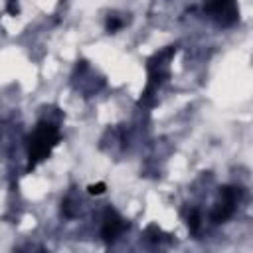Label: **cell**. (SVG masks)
<instances>
[{"label":"cell","mask_w":253,"mask_h":253,"mask_svg":"<svg viewBox=\"0 0 253 253\" xmlns=\"http://www.w3.org/2000/svg\"><path fill=\"white\" fill-rule=\"evenodd\" d=\"M219 204L215 206V210H213V213H211V219L213 221H225L227 217H231L233 215V211H235V206H237V200H239V190L237 188H231V186H225V188H221V192H219Z\"/></svg>","instance_id":"3957f363"},{"label":"cell","mask_w":253,"mask_h":253,"mask_svg":"<svg viewBox=\"0 0 253 253\" xmlns=\"http://www.w3.org/2000/svg\"><path fill=\"white\" fill-rule=\"evenodd\" d=\"M6 10H8V14H12V16H16V14L20 12V6H18V0H8V6H6Z\"/></svg>","instance_id":"ba28073f"},{"label":"cell","mask_w":253,"mask_h":253,"mask_svg":"<svg viewBox=\"0 0 253 253\" xmlns=\"http://www.w3.org/2000/svg\"><path fill=\"white\" fill-rule=\"evenodd\" d=\"M126 227V223H125V219L117 213V211H107L105 213V221H103V229H101V235H103V239L105 241H115L121 233H123V229Z\"/></svg>","instance_id":"277c9868"},{"label":"cell","mask_w":253,"mask_h":253,"mask_svg":"<svg viewBox=\"0 0 253 253\" xmlns=\"http://www.w3.org/2000/svg\"><path fill=\"white\" fill-rule=\"evenodd\" d=\"M121 26H123V20H119L117 16H111V18L107 20V30H109V32H117Z\"/></svg>","instance_id":"52a82bcc"},{"label":"cell","mask_w":253,"mask_h":253,"mask_svg":"<svg viewBox=\"0 0 253 253\" xmlns=\"http://www.w3.org/2000/svg\"><path fill=\"white\" fill-rule=\"evenodd\" d=\"M59 140H61L59 126L47 119L40 121L34 132L28 136V170H32L38 162L45 160Z\"/></svg>","instance_id":"6da1fadb"},{"label":"cell","mask_w":253,"mask_h":253,"mask_svg":"<svg viewBox=\"0 0 253 253\" xmlns=\"http://www.w3.org/2000/svg\"><path fill=\"white\" fill-rule=\"evenodd\" d=\"M188 227H190L192 233H198L200 231V213L196 210H192L190 215H188Z\"/></svg>","instance_id":"5b68a950"},{"label":"cell","mask_w":253,"mask_h":253,"mask_svg":"<svg viewBox=\"0 0 253 253\" xmlns=\"http://www.w3.org/2000/svg\"><path fill=\"white\" fill-rule=\"evenodd\" d=\"M105 188H107V186H105L103 182H99V184H89V186H87V192H89L91 196H101V194L105 192Z\"/></svg>","instance_id":"8992f818"},{"label":"cell","mask_w":253,"mask_h":253,"mask_svg":"<svg viewBox=\"0 0 253 253\" xmlns=\"http://www.w3.org/2000/svg\"><path fill=\"white\" fill-rule=\"evenodd\" d=\"M206 12L219 26H231V24L237 22V6H235V0H208Z\"/></svg>","instance_id":"7a4b0ae2"}]
</instances>
